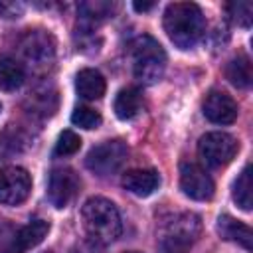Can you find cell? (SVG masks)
<instances>
[{
  "label": "cell",
  "instance_id": "obj_1",
  "mask_svg": "<svg viewBox=\"0 0 253 253\" xmlns=\"http://www.w3.org/2000/svg\"><path fill=\"white\" fill-rule=\"evenodd\" d=\"M164 32L170 42L180 49L194 47L206 32V18L194 2H174L164 10Z\"/></svg>",
  "mask_w": 253,
  "mask_h": 253
},
{
  "label": "cell",
  "instance_id": "obj_2",
  "mask_svg": "<svg viewBox=\"0 0 253 253\" xmlns=\"http://www.w3.org/2000/svg\"><path fill=\"white\" fill-rule=\"evenodd\" d=\"M81 219L89 239L101 245L113 243L123 231L119 210L107 198H89L81 208Z\"/></svg>",
  "mask_w": 253,
  "mask_h": 253
},
{
  "label": "cell",
  "instance_id": "obj_3",
  "mask_svg": "<svg viewBox=\"0 0 253 253\" xmlns=\"http://www.w3.org/2000/svg\"><path fill=\"white\" fill-rule=\"evenodd\" d=\"M202 231V221L196 213L184 211L172 215L160 229L158 249L160 253H190Z\"/></svg>",
  "mask_w": 253,
  "mask_h": 253
},
{
  "label": "cell",
  "instance_id": "obj_4",
  "mask_svg": "<svg viewBox=\"0 0 253 253\" xmlns=\"http://www.w3.org/2000/svg\"><path fill=\"white\" fill-rule=\"evenodd\" d=\"M130 55L132 73L140 83L152 85L164 75L166 53L152 36H138L130 45Z\"/></svg>",
  "mask_w": 253,
  "mask_h": 253
},
{
  "label": "cell",
  "instance_id": "obj_5",
  "mask_svg": "<svg viewBox=\"0 0 253 253\" xmlns=\"http://www.w3.org/2000/svg\"><path fill=\"white\" fill-rule=\"evenodd\" d=\"M239 142L227 132H206L198 142V156L210 168H221L233 160Z\"/></svg>",
  "mask_w": 253,
  "mask_h": 253
},
{
  "label": "cell",
  "instance_id": "obj_6",
  "mask_svg": "<svg viewBox=\"0 0 253 253\" xmlns=\"http://www.w3.org/2000/svg\"><path fill=\"white\" fill-rule=\"evenodd\" d=\"M126 154H128V148L123 140L119 138L105 140L89 150L85 158V166L97 176H109L123 166V162L126 160Z\"/></svg>",
  "mask_w": 253,
  "mask_h": 253
},
{
  "label": "cell",
  "instance_id": "obj_7",
  "mask_svg": "<svg viewBox=\"0 0 253 253\" xmlns=\"http://www.w3.org/2000/svg\"><path fill=\"white\" fill-rule=\"evenodd\" d=\"M22 57L32 67H47L55 57V42L43 30H30L18 42Z\"/></svg>",
  "mask_w": 253,
  "mask_h": 253
},
{
  "label": "cell",
  "instance_id": "obj_8",
  "mask_svg": "<svg viewBox=\"0 0 253 253\" xmlns=\"http://www.w3.org/2000/svg\"><path fill=\"white\" fill-rule=\"evenodd\" d=\"M32 190V178L28 170L20 166H8L0 170V204L18 206L26 202Z\"/></svg>",
  "mask_w": 253,
  "mask_h": 253
},
{
  "label": "cell",
  "instance_id": "obj_9",
  "mask_svg": "<svg viewBox=\"0 0 253 253\" xmlns=\"http://www.w3.org/2000/svg\"><path fill=\"white\" fill-rule=\"evenodd\" d=\"M180 188L188 198H192L196 202L211 200L213 190H215L210 174L194 162H182L180 164Z\"/></svg>",
  "mask_w": 253,
  "mask_h": 253
},
{
  "label": "cell",
  "instance_id": "obj_10",
  "mask_svg": "<svg viewBox=\"0 0 253 253\" xmlns=\"http://www.w3.org/2000/svg\"><path fill=\"white\" fill-rule=\"evenodd\" d=\"M79 190V178L69 168H55L47 180V200L53 208H65Z\"/></svg>",
  "mask_w": 253,
  "mask_h": 253
},
{
  "label": "cell",
  "instance_id": "obj_11",
  "mask_svg": "<svg viewBox=\"0 0 253 253\" xmlns=\"http://www.w3.org/2000/svg\"><path fill=\"white\" fill-rule=\"evenodd\" d=\"M204 115L215 125H231L237 119V103L225 91H210L204 99Z\"/></svg>",
  "mask_w": 253,
  "mask_h": 253
},
{
  "label": "cell",
  "instance_id": "obj_12",
  "mask_svg": "<svg viewBox=\"0 0 253 253\" xmlns=\"http://www.w3.org/2000/svg\"><path fill=\"white\" fill-rule=\"evenodd\" d=\"M49 231V223L45 219H34L30 223H26L10 243H6L0 253H26L28 249L40 245L43 241V237Z\"/></svg>",
  "mask_w": 253,
  "mask_h": 253
},
{
  "label": "cell",
  "instance_id": "obj_13",
  "mask_svg": "<svg viewBox=\"0 0 253 253\" xmlns=\"http://www.w3.org/2000/svg\"><path fill=\"white\" fill-rule=\"evenodd\" d=\"M123 186L138 196V198H146L150 196L154 190H158L160 186V176L156 170L152 168H134V170H128L125 176H123Z\"/></svg>",
  "mask_w": 253,
  "mask_h": 253
},
{
  "label": "cell",
  "instance_id": "obj_14",
  "mask_svg": "<svg viewBox=\"0 0 253 253\" xmlns=\"http://www.w3.org/2000/svg\"><path fill=\"white\" fill-rule=\"evenodd\" d=\"M75 89H77V95L85 101H95V99H101L105 95V89H107V83H105V77L97 71V69H81L75 77Z\"/></svg>",
  "mask_w": 253,
  "mask_h": 253
},
{
  "label": "cell",
  "instance_id": "obj_15",
  "mask_svg": "<svg viewBox=\"0 0 253 253\" xmlns=\"http://www.w3.org/2000/svg\"><path fill=\"white\" fill-rule=\"evenodd\" d=\"M217 231L223 239L227 241H233L237 245H241L243 249H251V227L231 215H221L217 219Z\"/></svg>",
  "mask_w": 253,
  "mask_h": 253
},
{
  "label": "cell",
  "instance_id": "obj_16",
  "mask_svg": "<svg viewBox=\"0 0 253 253\" xmlns=\"http://www.w3.org/2000/svg\"><path fill=\"white\" fill-rule=\"evenodd\" d=\"M26 79V71L18 59L8 53H0V89L16 91Z\"/></svg>",
  "mask_w": 253,
  "mask_h": 253
},
{
  "label": "cell",
  "instance_id": "obj_17",
  "mask_svg": "<svg viewBox=\"0 0 253 253\" xmlns=\"http://www.w3.org/2000/svg\"><path fill=\"white\" fill-rule=\"evenodd\" d=\"M142 109V95L134 87L121 89L115 97V115L121 121H130L134 119Z\"/></svg>",
  "mask_w": 253,
  "mask_h": 253
},
{
  "label": "cell",
  "instance_id": "obj_18",
  "mask_svg": "<svg viewBox=\"0 0 253 253\" xmlns=\"http://www.w3.org/2000/svg\"><path fill=\"white\" fill-rule=\"evenodd\" d=\"M225 77L229 79L231 85L239 87V89H245L251 85V79H253V71H251V59L247 55H237L233 57L227 67H225Z\"/></svg>",
  "mask_w": 253,
  "mask_h": 253
},
{
  "label": "cell",
  "instance_id": "obj_19",
  "mask_svg": "<svg viewBox=\"0 0 253 253\" xmlns=\"http://www.w3.org/2000/svg\"><path fill=\"white\" fill-rule=\"evenodd\" d=\"M233 202L243 211H249L253 206V200H251V166L249 164H245V168L239 172L237 180L233 182Z\"/></svg>",
  "mask_w": 253,
  "mask_h": 253
},
{
  "label": "cell",
  "instance_id": "obj_20",
  "mask_svg": "<svg viewBox=\"0 0 253 253\" xmlns=\"http://www.w3.org/2000/svg\"><path fill=\"white\" fill-rule=\"evenodd\" d=\"M115 10L113 2H105V0H91V2H81L79 4V16L81 20L89 22V24H99L101 20L109 18Z\"/></svg>",
  "mask_w": 253,
  "mask_h": 253
},
{
  "label": "cell",
  "instance_id": "obj_21",
  "mask_svg": "<svg viewBox=\"0 0 253 253\" xmlns=\"http://www.w3.org/2000/svg\"><path fill=\"white\" fill-rule=\"evenodd\" d=\"M71 123L75 126L91 130V128H97L101 125V115L91 107H77L73 111V115H71Z\"/></svg>",
  "mask_w": 253,
  "mask_h": 253
},
{
  "label": "cell",
  "instance_id": "obj_22",
  "mask_svg": "<svg viewBox=\"0 0 253 253\" xmlns=\"http://www.w3.org/2000/svg\"><path fill=\"white\" fill-rule=\"evenodd\" d=\"M81 148V138L73 130H63L55 142V154L57 156H71Z\"/></svg>",
  "mask_w": 253,
  "mask_h": 253
},
{
  "label": "cell",
  "instance_id": "obj_23",
  "mask_svg": "<svg viewBox=\"0 0 253 253\" xmlns=\"http://www.w3.org/2000/svg\"><path fill=\"white\" fill-rule=\"evenodd\" d=\"M227 10H229V16L237 22V26H243V28L251 26V16H253L251 2H233V4H227Z\"/></svg>",
  "mask_w": 253,
  "mask_h": 253
},
{
  "label": "cell",
  "instance_id": "obj_24",
  "mask_svg": "<svg viewBox=\"0 0 253 253\" xmlns=\"http://www.w3.org/2000/svg\"><path fill=\"white\" fill-rule=\"evenodd\" d=\"M24 12V4L22 2H12V0H0V18L12 20V18H20Z\"/></svg>",
  "mask_w": 253,
  "mask_h": 253
},
{
  "label": "cell",
  "instance_id": "obj_25",
  "mask_svg": "<svg viewBox=\"0 0 253 253\" xmlns=\"http://www.w3.org/2000/svg\"><path fill=\"white\" fill-rule=\"evenodd\" d=\"M73 253H103V251H101V243H97L93 239H85V241L77 243Z\"/></svg>",
  "mask_w": 253,
  "mask_h": 253
},
{
  "label": "cell",
  "instance_id": "obj_26",
  "mask_svg": "<svg viewBox=\"0 0 253 253\" xmlns=\"http://www.w3.org/2000/svg\"><path fill=\"white\" fill-rule=\"evenodd\" d=\"M154 6V2H134L132 4V8L136 10V12H146V10H150Z\"/></svg>",
  "mask_w": 253,
  "mask_h": 253
},
{
  "label": "cell",
  "instance_id": "obj_27",
  "mask_svg": "<svg viewBox=\"0 0 253 253\" xmlns=\"http://www.w3.org/2000/svg\"><path fill=\"white\" fill-rule=\"evenodd\" d=\"M126 253H138V251H126Z\"/></svg>",
  "mask_w": 253,
  "mask_h": 253
},
{
  "label": "cell",
  "instance_id": "obj_28",
  "mask_svg": "<svg viewBox=\"0 0 253 253\" xmlns=\"http://www.w3.org/2000/svg\"><path fill=\"white\" fill-rule=\"evenodd\" d=\"M45 253H53V251H45Z\"/></svg>",
  "mask_w": 253,
  "mask_h": 253
},
{
  "label": "cell",
  "instance_id": "obj_29",
  "mask_svg": "<svg viewBox=\"0 0 253 253\" xmlns=\"http://www.w3.org/2000/svg\"><path fill=\"white\" fill-rule=\"evenodd\" d=\"M0 111H2V105H0Z\"/></svg>",
  "mask_w": 253,
  "mask_h": 253
}]
</instances>
